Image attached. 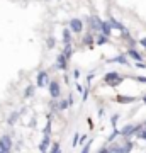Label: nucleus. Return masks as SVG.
Returning a JSON list of instances; mask_svg holds the SVG:
<instances>
[{"instance_id":"nucleus-13","label":"nucleus","mask_w":146,"mask_h":153,"mask_svg":"<svg viewBox=\"0 0 146 153\" xmlns=\"http://www.w3.org/2000/svg\"><path fill=\"white\" fill-rule=\"evenodd\" d=\"M56 61H58V68H61V70H65V68H66V58L63 55L58 56V60H56Z\"/></svg>"},{"instance_id":"nucleus-12","label":"nucleus","mask_w":146,"mask_h":153,"mask_svg":"<svg viewBox=\"0 0 146 153\" xmlns=\"http://www.w3.org/2000/svg\"><path fill=\"white\" fill-rule=\"evenodd\" d=\"M110 24H109V22H102V27H100V31H102V34L104 36H109V34H110Z\"/></svg>"},{"instance_id":"nucleus-24","label":"nucleus","mask_w":146,"mask_h":153,"mask_svg":"<svg viewBox=\"0 0 146 153\" xmlns=\"http://www.w3.org/2000/svg\"><path fill=\"white\" fill-rule=\"evenodd\" d=\"M138 136H139L141 140H145V141H146V129H141V133L138 134Z\"/></svg>"},{"instance_id":"nucleus-28","label":"nucleus","mask_w":146,"mask_h":153,"mask_svg":"<svg viewBox=\"0 0 146 153\" xmlns=\"http://www.w3.org/2000/svg\"><path fill=\"white\" fill-rule=\"evenodd\" d=\"M7 150H5V146H4V145H2V143H0V153H5Z\"/></svg>"},{"instance_id":"nucleus-6","label":"nucleus","mask_w":146,"mask_h":153,"mask_svg":"<svg viewBox=\"0 0 146 153\" xmlns=\"http://www.w3.org/2000/svg\"><path fill=\"white\" fill-rule=\"evenodd\" d=\"M117 148H119L121 153H129L131 150H133V143L126 141V143H122V145H117Z\"/></svg>"},{"instance_id":"nucleus-32","label":"nucleus","mask_w":146,"mask_h":153,"mask_svg":"<svg viewBox=\"0 0 146 153\" xmlns=\"http://www.w3.org/2000/svg\"><path fill=\"white\" fill-rule=\"evenodd\" d=\"M5 153H9V150H7V152H5Z\"/></svg>"},{"instance_id":"nucleus-5","label":"nucleus","mask_w":146,"mask_h":153,"mask_svg":"<svg viewBox=\"0 0 146 153\" xmlns=\"http://www.w3.org/2000/svg\"><path fill=\"white\" fill-rule=\"evenodd\" d=\"M48 83V73L46 71H39V75H38V85L39 87H44Z\"/></svg>"},{"instance_id":"nucleus-26","label":"nucleus","mask_w":146,"mask_h":153,"mask_svg":"<svg viewBox=\"0 0 146 153\" xmlns=\"http://www.w3.org/2000/svg\"><path fill=\"white\" fill-rule=\"evenodd\" d=\"M88 152H90V143H88V145H87V146L82 150V153H88Z\"/></svg>"},{"instance_id":"nucleus-9","label":"nucleus","mask_w":146,"mask_h":153,"mask_svg":"<svg viewBox=\"0 0 146 153\" xmlns=\"http://www.w3.org/2000/svg\"><path fill=\"white\" fill-rule=\"evenodd\" d=\"M49 146V136L48 134H44V138H43V141H41V145H39V150H41V152H46V148Z\"/></svg>"},{"instance_id":"nucleus-4","label":"nucleus","mask_w":146,"mask_h":153,"mask_svg":"<svg viewBox=\"0 0 146 153\" xmlns=\"http://www.w3.org/2000/svg\"><path fill=\"white\" fill-rule=\"evenodd\" d=\"M60 83L58 82H51L49 83V94H51V97L56 99V97H60Z\"/></svg>"},{"instance_id":"nucleus-23","label":"nucleus","mask_w":146,"mask_h":153,"mask_svg":"<svg viewBox=\"0 0 146 153\" xmlns=\"http://www.w3.org/2000/svg\"><path fill=\"white\" fill-rule=\"evenodd\" d=\"M33 92H34V87H27V88H26V97H29Z\"/></svg>"},{"instance_id":"nucleus-18","label":"nucleus","mask_w":146,"mask_h":153,"mask_svg":"<svg viewBox=\"0 0 146 153\" xmlns=\"http://www.w3.org/2000/svg\"><path fill=\"white\" fill-rule=\"evenodd\" d=\"M70 104H71V100H61V102H60V105H58V109H60V111H63V109H66V107H68Z\"/></svg>"},{"instance_id":"nucleus-29","label":"nucleus","mask_w":146,"mask_h":153,"mask_svg":"<svg viewBox=\"0 0 146 153\" xmlns=\"http://www.w3.org/2000/svg\"><path fill=\"white\" fill-rule=\"evenodd\" d=\"M85 43H87V44H92V38H88V36H87V38H85Z\"/></svg>"},{"instance_id":"nucleus-11","label":"nucleus","mask_w":146,"mask_h":153,"mask_svg":"<svg viewBox=\"0 0 146 153\" xmlns=\"http://www.w3.org/2000/svg\"><path fill=\"white\" fill-rule=\"evenodd\" d=\"M90 26H92V29H99V31H100V27H102V21H100L99 17H92V24H90Z\"/></svg>"},{"instance_id":"nucleus-22","label":"nucleus","mask_w":146,"mask_h":153,"mask_svg":"<svg viewBox=\"0 0 146 153\" xmlns=\"http://www.w3.org/2000/svg\"><path fill=\"white\" fill-rule=\"evenodd\" d=\"M97 43H99V44H105V43H107V38H105V36L102 34V38H99V39H97Z\"/></svg>"},{"instance_id":"nucleus-21","label":"nucleus","mask_w":146,"mask_h":153,"mask_svg":"<svg viewBox=\"0 0 146 153\" xmlns=\"http://www.w3.org/2000/svg\"><path fill=\"white\" fill-rule=\"evenodd\" d=\"M51 133V119H48V124H46V128H44V134H48Z\"/></svg>"},{"instance_id":"nucleus-8","label":"nucleus","mask_w":146,"mask_h":153,"mask_svg":"<svg viewBox=\"0 0 146 153\" xmlns=\"http://www.w3.org/2000/svg\"><path fill=\"white\" fill-rule=\"evenodd\" d=\"M0 143H2L4 146H5V150H10V146H12V140H10V136H9V134H5V136H2Z\"/></svg>"},{"instance_id":"nucleus-30","label":"nucleus","mask_w":146,"mask_h":153,"mask_svg":"<svg viewBox=\"0 0 146 153\" xmlns=\"http://www.w3.org/2000/svg\"><path fill=\"white\" fill-rule=\"evenodd\" d=\"M54 44V39L53 38H49V41H48V46H53Z\"/></svg>"},{"instance_id":"nucleus-14","label":"nucleus","mask_w":146,"mask_h":153,"mask_svg":"<svg viewBox=\"0 0 146 153\" xmlns=\"http://www.w3.org/2000/svg\"><path fill=\"white\" fill-rule=\"evenodd\" d=\"M70 39H71L70 29H65V31H63V41H65V44H70Z\"/></svg>"},{"instance_id":"nucleus-17","label":"nucleus","mask_w":146,"mask_h":153,"mask_svg":"<svg viewBox=\"0 0 146 153\" xmlns=\"http://www.w3.org/2000/svg\"><path fill=\"white\" fill-rule=\"evenodd\" d=\"M134 100H136L134 97H122V95L117 97V102H134Z\"/></svg>"},{"instance_id":"nucleus-1","label":"nucleus","mask_w":146,"mask_h":153,"mask_svg":"<svg viewBox=\"0 0 146 153\" xmlns=\"http://www.w3.org/2000/svg\"><path fill=\"white\" fill-rule=\"evenodd\" d=\"M122 80H124V78H122L119 73H116V71H110V73H107V75H105V83H107V85H110V87H117Z\"/></svg>"},{"instance_id":"nucleus-31","label":"nucleus","mask_w":146,"mask_h":153,"mask_svg":"<svg viewBox=\"0 0 146 153\" xmlns=\"http://www.w3.org/2000/svg\"><path fill=\"white\" fill-rule=\"evenodd\" d=\"M143 100H145V102H146V95H145V97H143Z\"/></svg>"},{"instance_id":"nucleus-15","label":"nucleus","mask_w":146,"mask_h":153,"mask_svg":"<svg viewBox=\"0 0 146 153\" xmlns=\"http://www.w3.org/2000/svg\"><path fill=\"white\" fill-rule=\"evenodd\" d=\"M127 55H129V56H133L134 60H138V61L141 63V55L138 53V51H134V49H129V51H127Z\"/></svg>"},{"instance_id":"nucleus-2","label":"nucleus","mask_w":146,"mask_h":153,"mask_svg":"<svg viewBox=\"0 0 146 153\" xmlns=\"http://www.w3.org/2000/svg\"><path fill=\"white\" fill-rule=\"evenodd\" d=\"M139 129H143V128H139V126H133V124H127V126H124L122 129H121V134L122 136H131L133 133H136V131H139ZM141 133V131H139ZM138 133V134H139Z\"/></svg>"},{"instance_id":"nucleus-10","label":"nucleus","mask_w":146,"mask_h":153,"mask_svg":"<svg viewBox=\"0 0 146 153\" xmlns=\"http://www.w3.org/2000/svg\"><path fill=\"white\" fill-rule=\"evenodd\" d=\"M112 63H121V65H127V58H126L124 55H121V56H116V58H112Z\"/></svg>"},{"instance_id":"nucleus-27","label":"nucleus","mask_w":146,"mask_h":153,"mask_svg":"<svg viewBox=\"0 0 146 153\" xmlns=\"http://www.w3.org/2000/svg\"><path fill=\"white\" fill-rule=\"evenodd\" d=\"M139 44H141V46H143V48H146V38L139 39Z\"/></svg>"},{"instance_id":"nucleus-25","label":"nucleus","mask_w":146,"mask_h":153,"mask_svg":"<svg viewBox=\"0 0 146 153\" xmlns=\"http://www.w3.org/2000/svg\"><path fill=\"white\" fill-rule=\"evenodd\" d=\"M117 134H119V131H116V129H114V133L110 134V136H109V141H112V140H114L116 136H117Z\"/></svg>"},{"instance_id":"nucleus-7","label":"nucleus","mask_w":146,"mask_h":153,"mask_svg":"<svg viewBox=\"0 0 146 153\" xmlns=\"http://www.w3.org/2000/svg\"><path fill=\"white\" fill-rule=\"evenodd\" d=\"M109 24H110V27H112V29H119V31L126 33V27L122 26V24H121L119 21H116V19H110V21H109Z\"/></svg>"},{"instance_id":"nucleus-20","label":"nucleus","mask_w":146,"mask_h":153,"mask_svg":"<svg viewBox=\"0 0 146 153\" xmlns=\"http://www.w3.org/2000/svg\"><path fill=\"white\" fill-rule=\"evenodd\" d=\"M17 116H19V112H12V114H10V117H9V124H14V123H16Z\"/></svg>"},{"instance_id":"nucleus-3","label":"nucleus","mask_w":146,"mask_h":153,"mask_svg":"<svg viewBox=\"0 0 146 153\" xmlns=\"http://www.w3.org/2000/svg\"><path fill=\"white\" fill-rule=\"evenodd\" d=\"M70 31H73V33H82L83 31V22L80 19H73L70 22Z\"/></svg>"},{"instance_id":"nucleus-19","label":"nucleus","mask_w":146,"mask_h":153,"mask_svg":"<svg viewBox=\"0 0 146 153\" xmlns=\"http://www.w3.org/2000/svg\"><path fill=\"white\" fill-rule=\"evenodd\" d=\"M49 153H61L60 143H53V148H51V152H49Z\"/></svg>"},{"instance_id":"nucleus-16","label":"nucleus","mask_w":146,"mask_h":153,"mask_svg":"<svg viewBox=\"0 0 146 153\" xmlns=\"http://www.w3.org/2000/svg\"><path fill=\"white\" fill-rule=\"evenodd\" d=\"M61 55L65 56L66 60H68V58H70V56H71V46H70V44H66V46H65V51H63Z\"/></svg>"}]
</instances>
